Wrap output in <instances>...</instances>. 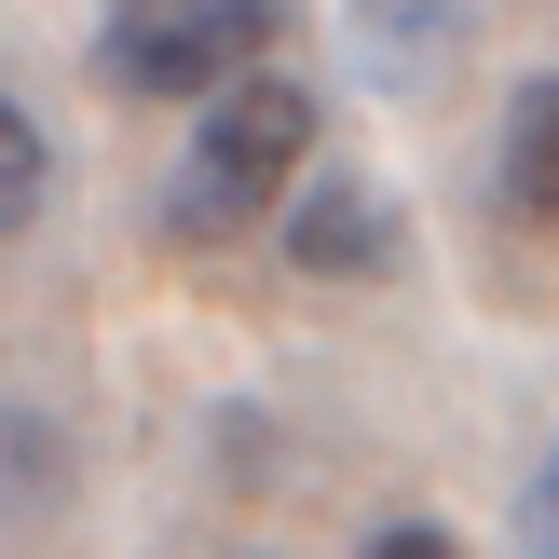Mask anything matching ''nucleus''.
<instances>
[{
	"label": "nucleus",
	"instance_id": "obj_2",
	"mask_svg": "<svg viewBox=\"0 0 559 559\" xmlns=\"http://www.w3.org/2000/svg\"><path fill=\"white\" fill-rule=\"evenodd\" d=\"M273 27H287V0H109L96 27V69L109 96H233L246 69H273Z\"/></svg>",
	"mask_w": 559,
	"mask_h": 559
},
{
	"label": "nucleus",
	"instance_id": "obj_5",
	"mask_svg": "<svg viewBox=\"0 0 559 559\" xmlns=\"http://www.w3.org/2000/svg\"><path fill=\"white\" fill-rule=\"evenodd\" d=\"M41 191H55V136L0 96V233H27V218H41Z\"/></svg>",
	"mask_w": 559,
	"mask_h": 559
},
{
	"label": "nucleus",
	"instance_id": "obj_3",
	"mask_svg": "<svg viewBox=\"0 0 559 559\" xmlns=\"http://www.w3.org/2000/svg\"><path fill=\"white\" fill-rule=\"evenodd\" d=\"M287 260L300 273H382V260H396V205H382V178L287 191Z\"/></svg>",
	"mask_w": 559,
	"mask_h": 559
},
{
	"label": "nucleus",
	"instance_id": "obj_1",
	"mask_svg": "<svg viewBox=\"0 0 559 559\" xmlns=\"http://www.w3.org/2000/svg\"><path fill=\"white\" fill-rule=\"evenodd\" d=\"M300 164H314V96H300L287 69H246L233 96L191 109V151H178V178H164V233L178 246H246L287 205Z\"/></svg>",
	"mask_w": 559,
	"mask_h": 559
},
{
	"label": "nucleus",
	"instance_id": "obj_6",
	"mask_svg": "<svg viewBox=\"0 0 559 559\" xmlns=\"http://www.w3.org/2000/svg\"><path fill=\"white\" fill-rule=\"evenodd\" d=\"M369 559H451V533H437V519H396V533H382Z\"/></svg>",
	"mask_w": 559,
	"mask_h": 559
},
{
	"label": "nucleus",
	"instance_id": "obj_4",
	"mask_svg": "<svg viewBox=\"0 0 559 559\" xmlns=\"http://www.w3.org/2000/svg\"><path fill=\"white\" fill-rule=\"evenodd\" d=\"M546 164H559V82H519L506 96V218L519 233H546V205H559Z\"/></svg>",
	"mask_w": 559,
	"mask_h": 559
}]
</instances>
